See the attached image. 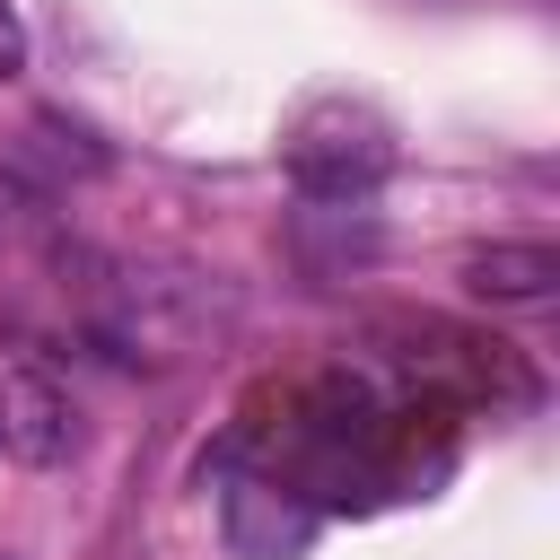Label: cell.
Segmentation results:
<instances>
[{"mask_svg": "<svg viewBox=\"0 0 560 560\" xmlns=\"http://www.w3.org/2000/svg\"><path fill=\"white\" fill-rule=\"evenodd\" d=\"M0 446L18 464H35V472H52V464L79 455V411H70V394L44 368H9L0 376Z\"/></svg>", "mask_w": 560, "mask_h": 560, "instance_id": "obj_3", "label": "cell"}, {"mask_svg": "<svg viewBox=\"0 0 560 560\" xmlns=\"http://www.w3.org/2000/svg\"><path fill=\"white\" fill-rule=\"evenodd\" d=\"M219 324V298L192 271H122L105 289V341L122 359H192Z\"/></svg>", "mask_w": 560, "mask_h": 560, "instance_id": "obj_1", "label": "cell"}, {"mask_svg": "<svg viewBox=\"0 0 560 560\" xmlns=\"http://www.w3.org/2000/svg\"><path fill=\"white\" fill-rule=\"evenodd\" d=\"M464 289L490 298V306H542L560 289V254L551 245H481L464 262Z\"/></svg>", "mask_w": 560, "mask_h": 560, "instance_id": "obj_4", "label": "cell"}, {"mask_svg": "<svg viewBox=\"0 0 560 560\" xmlns=\"http://www.w3.org/2000/svg\"><path fill=\"white\" fill-rule=\"evenodd\" d=\"M26 70V26H18V9L0 0V79H18Z\"/></svg>", "mask_w": 560, "mask_h": 560, "instance_id": "obj_6", "label": "cell"}, {"mask_svg": "<svg viewBox=\"0 0 560 560\" xmlns=\"http://www.w3.org/2000/svg\"><path fill=\"white\" fill-rule=\"evenodd\" d=\"M44 236V201L18 184V175H0V254H18V245H35Z\"/></svg>", "mask_w": 560, "mask_h": 560, "instance_id": "obj_5", "label": "cell"}, {"mask_svg": "<svg viewBox=\"0 0 560 560\" xmlns=\"http://www.w3.org/2000/svg\"><path fill=\"white\" fill-rule=\"evenodd\" d=\"M385 166H394L385 122H368L359 105H324V114H306L298 140H289V175H298V192H315V201H359Z\"/></svg>", "mask_w": 560, "mask_h": 560, "instance_id": "obj_2", "label": "cell"}]
</instances>
